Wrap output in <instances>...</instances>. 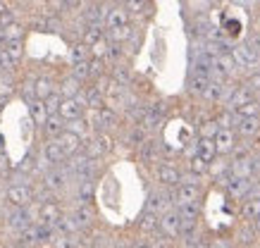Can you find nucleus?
Listing matches in <instances>:
<instances>
[{"instance_id": "1", "label": "nucleus", "mask_w": 260, "mask_h": 248, "mask_svg": "<svg viewBox=\"0 0 260 248\" xmlns=\"http://www.w3.org/2000/svg\"><path fill=\"white\" fill-rule=\"evenodd\" d=\"M232 57L237 62L239 72H246V77L253 72H260V53L255 48H251L248 43H239L232 50Z\"/></svg>"}, {"instance_id": "2", "label": "nucleus", "mask_w": 260, "mask_h": 248, "mask_svg": "<svg viewBox=\"0 0 260 248\" xmlns=\"http://www.w3.org/2000/svg\"><path fill=\"white\" fill-rule=\"evenodd\" d=\"M153 176H155V184L162 186V189H177L181 184L184 167H179V165H174L170 160H162L158 167L153 169Z\"/></svg>"}, {"instance_id": "3", "label": "nucleus", "mask_w": 260, "mask_h": 248, "mask_svg": "<svg viewBox=\"0 0 260 248\" xmlns=\"http://www.w3.org/2000/svg\"><path fill=\"white\" fill-rule=\"evenodd\" d=\"M112 151H115V138H112V134H108V131L93 134V136L86 141V148H84V153H86L88 158H93V160L108 158Z\"/></svg>"}, {"instance_id": "4", "label": "nucleus", "mask_w": 260, "mask_h": 248, "mask_svg": "<svg viewBox=\"0 0 260 248\" xmlns=\"http://www.w3.org/2000/svg\"><path fill=\"white\" fill-rule=\"evenodd\" d=\"M22 57H24V46H22V41H15V43H5V46L0 48V72L15 74L17 67L22 64Z\"/></svg>"}, {"instance_id": "5", "label": "nucleus", "mask_w": 260, "mask_h": 248, "mask_svg": "<svg viewBox=\"0 0 260 248\" xmlns=\"http://www.w3.org/2000/svg\"><path fill=\"white\" fill-rule=\"evenodd\" d=\"M72 179H74V176L60 165V167H53V169H48V172H43V182H41V184L60 196V193H64L72 184H74Z\"/></svg>"}, {"instance_id": "6", "label": "nucleus", "mask_w": 260, "mask_h": 248, "mask_svg": "<svg viewBox=\"0 0 260 248\" xmlns=\"http://www.w3.org/2000/svg\"><path fill=\"white\" fill-rule=\"evenodd\" d=\"M5 200L10 208H29L31 203H36V193L29 184H10L5 191Z\"/></svg>"}, {"instance_id": "7", "label": "nucleus", "mask_w": 260, "mask_h": 248, "mask_svg": "<svg viewBox=\"0 0 260 248\" xmlns=\"http://www.w3.org/2000/svg\"><path fill=\"white\" fill-rule=\"evenodd\" d=\"M162 151H165V146L160 144L158 138H153L150 136L148 141H146V144L141 146V148H139V160H141V165H146V167H158L160 162L165 160V158H162Z\"/></svg>"}, {"instance_id": "8", "label": "nucleus", "mask_w": 260, "mask_h": 248, "mask_svg": "<svg viewBox=\"0 0 260 248\" xmlns=\"http://www.w3.org/2000/svg\"><path fill=\"white\" fill-rule=\"evenodd\" d=\"M165 239L170 241H179L181 239V215H179V210L172 208V210H167V212H162L160 215V232Z\"/></svg>"}, {"instance_id": "9", "label": "nucleus", "mask_w": 260, "mask_h": 248, "mask_svg": "<svg viewBox=\"0 0 260 248\" xmlns=\"http://www.w3.org/2000/svg\"><path fill=\"white\" fill-rule=\"evenodd\" d=\"M203 200V184H184L181 182L177 189H174V205L181 208V205H193V203H201Z\"/></svg>"}, {"instance_id": "10", "label": "nucleus", "mask_w": 260, "mask_h": 248, "mask_svg": "<svg viewBox=\"0 0 260 248\" xmlns=\"http://www.w3.org/2000/svg\"><path fill=\"white\" fill-rule=\"evenodd\" d=\"M167 112H170V105L165 100H153V103H148V110H146V117H143L141 124L153 134L167 120Z\"/></svg>"}, {"instance_id": "11", "label": "nucleus", "mask_w": 260, "mask_h": 248, "mask_svg": "<svg viewBox=\"0 0 260 248\" xmlns=\"http://www.w3.org/2000/svg\"><path fill=\"white\" fill-rule=\"evenodd\" d=\"M86 110H88L86 100H84V93H81V96H77V98H64L62 105H60V117L70 124V122L81 120V117L86 115Z\"/></svg>"}, {"instance_id": "12", "label": "nucleus", "mask_w": 260, "mask_h": 248, "mask_svg": "<svg viewBox=\"0 0 260 248\" xmlns=\"http://www.w3.org/2000/svg\"><path fill=\"white\" fill-rule=\"evenodd\" d=\"M39 160L46 162L48 169H53V167H60V165H62V162H67L70 158H67V153L62 151V146L57 144V138H55V141H46V144H43Z\"/></svg>"}, {"instance_id": "13", "label": "nucleus", "mask_w": 260, "mask_h": 248, "mask_svg": "<svg viewBox=\"0 0 260 248\" xmlns=\"http://www.w3.org/2000/svg\"><path fill=\"white\" fill-rule=\"evenodd\" d=\"M251 184L253 179H241V176L229 174V179L222 186H224V191H227V196L232 200H246L248 193H251Z\"/></svg>"}, {"instance_id": "14", "label": "nucleus", "mask_w": 260, "mask_h": 248, "mask_svg": "<svg viewBox=\"0 0 260 248\" xmlns=\"http://www.w3.org/2000/svg\"><path fill=\"white\" fill-rule=\"evenodd\" d=\"M239 134L234 131V129H220L217 134H215V146H217V155H222V158H229L232 153H234V148L239 146Z\"/></svg>"}, {"instance_id": "15", "label": "nucleus", "mask_w": 260, "mask_h": 248, "mask_svg": "<svg viewBox=\"0 0 260 248\" xmlns=\"http://www.w3.org/2000/svg\"><path fill=\"white\" fill-rule=\"evenodd\" d=\"M74 200H77V205H93L95 179H77L74 182Z\"/></svg>"}, {"instance_id": "16", "label": "nucleus", "mask_w": 260, "mask_h": 248, "mask_svg": "<svg viewBox=\"0 0 260 248\" xmlns=\"http://www.w3.org/2000/svg\"><path fill=\"white\" fill-rule=\"evenodd\" d=\"M39 205H41V212H39V222L36 224H46V227H55L60 222V217L67 212L60 205V200H55V203H39Z\"/></svg>"}, {"instance_id": "17", "label": "nucleus", "mask_w": 260, "mask_h": 248, "mask_svg": "<svg viewBox=\"0 0 260 248\" xmlns=\"http://www.w3.org/2000/svg\"><path fill=\"white\" fill-rule=\"evenodd\" d=\"M136 232H139V236H155L160 232V215L143 210L136 220Z\"/></svg>"}, {"instance_id": "18", "label": "nucleus", "mask_w": 260, "mask_h": 248, "mask_svg": "<svg viewBox=\"0 0 260 248\" xmlns=\"http://www.w3.org/2000/svg\"><path fill=\"white\" fill-rule=\"evenodd\" d=\"M132 24V15L126 12L124 5H112L108 10V17H105V31L108 29H119V26H129Z\"/></svg>"}, {"instance_id": "19", "label": "nucleus", "mask_w": 260, "mask_h": 248, "mask_svg": "<svg viewBox=\"0 0 260 248\" xmlns=\"http://www.w3.org/2000/svg\"><path fill=\"white\" fill-rule=\"evenodd\" d=\"M105 17H108V8L105 5H101V3H88L86 8H84V12H81V22L84 24H101L105 26Z\"/></svg>"}, {"instance_id": "20", "label": "nucleus", "mask_w": 260, "mask_h": 248, "mask_svg": "<svg viewBox=\"0 0 260 248\" xmlns=\"http://www.w3.org/2000/svg\"><path fill=\"white\" fill-rule=\"evenodd\" d=\"M84 81H79L74 74H67V77H62L60 79V84H57V93L62 98H77L84 93Z\"/></svg>"}, {"instance_id": "21", "label": "nucleus", "mask_w": 260, "mask_h": 248, "mask_svg": "<svg viewBox=\"0 0 260 248\" xmlns=\"http://www.w3.org/2000/svg\"><path fill=\"white\" fill-rule=\"evenodd\" d=\"M148 138H150V131L143 127V124H129V129H126V134H124V144L129 146V148L139 151Z\"/></svg>"}, {"instance_id": "22", "label": "nucleus", "mask_w": 260, "mask_h": 248, "mask_svg": "<svg viewBox=\"0 0 260 248\" xmlns=\"http://www.w3.org/2000/svg\"><path fill=\"white\" fill-rule=\"evenodd\" d=\"M70 212L74 215V220L79 222L81 232H91V227L95 224V208L93 205H74Z\"/></svg>"}, {"instance_id": "23", "label": "nucleus", "mask_w": 260, "mask_h": 248, "mask_svg": "<svg viewBox=\"0 0 260 248\" xmlns=\"http://www.w3.org/2000/svg\"><path fill=\"white\" fill-rule=\"evenodd\" d=\"M234 131L239 134V138L251 141V138L258 136V131H260V117H239Z\"/></svg>"}, {"instance_id": "24", "label": "nucleus", "mask_w": 260, "mask_h": 248, "mask_svg": "<svg viewBox=\"0 0 260 248\" xmlns=\"http://www.w3.org/2000/svg\"><path fill=\"white\" fill-rule=\"evenodd\" d=\"M41 129H43V134H46L48 141H55V138H60L64 131H67V122H64L60 115H50Z\"/></svg>"}, {"instance_id": "25", "label": "nucleus", "mask_w": 260, "mask_h": 248, "mask_svg": "<svg viewBox=\"0 0 260 248\" xmlns=\"http://www.w3.org/2000/svg\"><path fill=\"white\" fill-rule=\"evenodd\" d=\"M15 243H19V246H24V248L41 246V229H39V224H31V227L22 229L19 234H15Z\"/></svg>"}, {"instance_id": "26", "label": "nucleus", "mask_w": 260, "mask_h": 248, "mask_svg": "<svg viewBox=\"0 0 260 248\" xmlns=\"http://www.w3.org/2000/svg\"><path fill=\"white\" fill-rule=\"evenodd\" d=\"M239 217L244 220L246 224H253L260 217V198H246L241 200L239 205Z\"/></svg>"}, {"instance_id": "27", "label": "nucleus", "mask_w": 260, "mask_h": 248, "mask_svg": "<svg viewBox=\"0 0 260 248\" xmlns=\"http://www.w3.org/2000/svg\"><path fill=\"white\" fill-rule=\"evenodd\" d=\"M84 100H86V108L88 110H103L105 105H108V98H105V93H103L101 88L95 86H86L84 88Z\"/></svg>"}, {"instance_id": "28", "label": "nucleus", "mask_w": 260, "mask_h": 248, "mask_svg": "<svg viewBox=\"0 0 260 248\" xmlns=\"http://www.w3.org/2000/svg\"><path fill=\"white\" fill-rule=\"evenodd\" d=\"M234 243L241 248H253L255 243H258V234H255V229H253V224H241L237 229V234H234Z\"/></svg>"}, {"instance_id": "29", "label": "nucleus", "mask_w": 260, "mask_h": 248, "mask_svg": "<svg viewBox=\"0 0 260 248\" xmlns=\"http://www.w3.org/2000/svg\"><path fill=\"white\" fill-rule=\"evenodd\" d=\"M193 146H196V155L201 158V160L213 162L215 158H217V146H215V138H201L198 136L196 141H193Z\"/></svg>"}, {"instance_id": "30", "label": "nucleus", "mask_w": 260, "mask_h": 248, "mask_svg": "<svg viewBox=\"0 0 260 248\" xmlns=\"http://www.w3.org/2000/svg\"><path fill=\"white\" fill-rule=\"evenodd\" d=\"M224 88H227V84L224 81H215V79H210V86L205 88V93H203V103H208V105H217V103H222L224 100Z\"/></svg>"}, {"instance_id": "31", "label": "nucleus", "mask_w": 260, "mask_h": 248, "mask_svg": "<svg viewBox=\"0 0 260 248\" xmlns=\"http://www.w3.org/2000/svg\"><path fill=\"white\" fill-rule=\"evenodd\" d=\"M34 91H36V98L46 100L48 96H53V93H55L57 88H55V81H53V77L41 74V77H34Z\"/></svg>"}, {"instance_id": "32", "label": "nucleus", "mask_w": 260, "mask_h": 248, "mask_svg": "<svg viewBox=\"0 0 260 248\" xmlns=\"http://www.w3.org/2000/svg\"><path fill=\"white\" fill-rule=\"evenodd\" d=\"M55 229H57V234H64V236H77V234H81L79 222L74 220L72 212H64V215L60 217V222L55 224Z\"/></svg>"}, {"instance_id": "33", "label": "nucleus", "mask_w": 260, "mask_h": 248, "mask_svg": "<svg viewBox=\"0 0 260 248\" xmlns=\"http://www.w3.org/2000/svg\"><path fill=\"white\" fill-rule=\"evenodd\" d=\"M103 39H105V26H101V24H88L81 31V43H86L88 48H93L95 43H101Z\"/></svg>"}, {"instance_id": "34", "label": "nucleus", "mask_w": 260, "mask_h": 248, "mask_svg": "<svg viewBox=\"0 0 260 248\" xmlns=\"http://www.w3.org/2000/svg\"><path fill=\"white\" fill-rule=\"evenodd\" d=\"M15 74H8V72H0V103H8L10 98L15 96Z\"/></svg>"}, {"instance_id": "35", "label": "nucleus", "mask_w": 260, "mask_h": 248, "mask_svg": "<svg viewBox=\"0 0 260 248\" xmlns=\"http://www.w3.org/2000/svg\"><path fill=\"white\" fill-rule=\"evenodd\" d=\"M29 117H31L39 127H43L46 120L50 117V115H48V108H46V100H41V98L31 100V103H29Z\"/></svg>"}, {"instance_id": "36", "label": "nucleus", "mask_w": 260, "mask_h": 248, "mask_svg": "<svg viewBox=\"0 0 260 248\" xmlns=\"http://www.w3.org/2000/svg\"><path fill=\"white\" fill-rule=\"evenodd\" d=\"M210 86V79H205V77H196V74H191L189 81H186V91H189V96L193 98H203L205 88Z\"/></svg>"}, {"instance_id": "37", "label": "nucleus", "mask_w": 260, "mask_h": 248, "mask_svg": "<svg viewBox=\"0 0 260 248\" xmlns=\"http://www.w3.org/2000/svg\"><path fill=\"white\" fill-rule=\"evenodd\" d=\"M213 117H215V122L220 124V129H237L239 117H237V112L229 110V108H222V110H217Z\"/></svg>"}, {"instance_id": "38", "label": "nucleus", "mask_w": 260, "mask_h": 248, "mask_svg": "<svg viewBox=\"0 0 260 248\" xmlns=\"http://www.w3.org/2000/svg\"><path fill=\"white\" fill-rule=\"evenodd\" d=\"M186 172H191V174H196L198 179H203V176H208L210 174V162H205V160H201L198 155H193V158H189L186 160Z\"/></svg>"}, {"instance_id": "39", "label": "nucleus", "mask_w": 260, "mask_h": 248, "mask_svg": "<svg viewBox=\"0 0 260 248\" xmlns=\"http://www.w3.org/2000/svg\"><path fill=\"white\" fill-rule=\"evenodd\" d=\"M110 77L115 81H119L122 86H126V88H129L132 79H134V77H132V69H129L126 64H122V62H115V64H112V67H110Z\"/></svg>"}, {"instance_id": "40", "label": "nucleus", "mask_w": 260, "mask_h": 248, "mask_svg": "<svg viewBox=\"0 0 260 248\" xmlns=\"http://www.w3.org/2000/svg\"><path fill=\"white\" fill-rule=\"evenodd\" d=\"M70 60L72 64H81V62H88L91 60V48H88L86 43H74L70 48Z\"/></svg>"}, {"instance_id": "41", "label": "nucleus", "mask_w": 260, "mask_h": 248, "mask_svg": "<svg viewBox=\"0 0 260 248\" xmlns=\"http://www.w3.org/2000/svg\"><path fill=\"white\" fill-rule=\"evenodd\" d=\"M124 8L132 17H141V15H148L150 12V3L148 0H126Z\"/></svg>"}, {"instance_id": "42", "label": "nucleus", "mask_w": 260, "mask_h": 248, "mask_svg": "<svg viewBox=\"0 0 260 248\" xmlns=\"http://www.w3.org/2000/svg\"><path fill=\"white\" fill-rule=\"evenodd\" d=\"M220 131V124L215 122V117H208L198 124V136L201 138H215V134Z\"/></svg>"}, {"instance_id": "43", "label": "nucleus", "mask_w": 260, "mask_h": 248, "mask_svg": "<svg viewBox=\"0 0 260 248\" xmlns=\"http://www.w3.org/2000/svg\"><path fill=\"white\" fill-rule=\"evenodd\" d=\"M237 112V117H260V98H253L251 103L241 105Z\"/></svg>"}, {"instance_id": "44", "label": "nucleus", "mask_w": 260, "mask_h": 248, "mask_svg": "<svg viewBox=\"0 0 260 248\" xmlns=\"http://www.w3.org/2000/svg\"><path fill=\"white\" fill-rule=\"evenodd\" d=\"M179 210V215L181 220H201V203H193V205H181Z\"/></svg>"}, {"instance_id": "45", "label": "nucleus", "mask_w": 260, "mask_h": 248, "mask_svg": "<svg viewBox=\"0 0 260 248\" xmlns=\"http://www.w3.org/2000/svg\"><path fill=\"white\" fill-rule=\"evenodd\" d=\"M64 98L60 96V93H53V96H48L46 98V108H48V115H60V105H62Z\"/></svg>"}, {"instance_id": "46", "label": "nucleus", "mask_w": 260, "mask_h": 248, "mask_svg": "<svg viewBox=\"0 0 260 248\" xmlns=\"http://www.w3.org/2000/svg\"><path fill=\"white\" fill-rule=\"evenodd\" d=\"M5 39H8V43H15V41H22L24 39V26L22 24H10L8 29H5Z\"/></svg>"}, {"instance_id": "47", "label": "nucleus", "mask_w": 260, "mask_h": 248, "mask_svg": "<svg viewBox=\"0 0 260 248\" xmlns=\"http://www.w3.org/2000/svg\"><path fill=\"white\" fill-rule=\"evenodd\" d=\"M244 84H246L248 88H251V93H253V96L260 98V72L248 74V77L244 79Z\"/></svg>"}, {"instance_id": "48", "label": "nucleus", "mask_w": 260, "mask_h": 248, "mask_svg": "<svg viewBox=\"0 0 260 248\" xmlns=\"http://www.w3.org/2000/svg\"><path fill=\"white\" fill-rule=\"evenodd\" d=\"M129 248H155V246H153V239H150V236H134L132 243H129Z\"/></svg>"}, {"instance_id": "49", "label": "nucleus", "mask_w": 260, "mask_h": 248, "mask_svg": "<svg viewBox=\"0 0 260 248\" xmlns=\"http://www.w3.org/2000/svg\"><path fill=\"white\" fill-rule=\"evenodd\" d=\"M10 24H15V12H12V10H5V12L0 15V26L8 29Z\"/></svg>"}, {"instance_id": "50", "label": "nucleus", "mask_w": 260, "mask_h": 248, "mask_svg": "<svg viewBox=\"0 0 260 248\" xmlns=\"http://www.w3.org/2000/svg\"><path fill=\"white\" fill-rule=\"evenodd\" d=\"M246 43H248L251 48H255V50H258V53H260V31H255V33H253V36H251V39H248V41H246Z\"/></svg>"}, {"instance_id": "51", "label": "nucleus", "mask_w": 260, "mask_h": 248, "mask_svg": "<svg viewBox=\"0 0 260 248\" xmlns=\"http://www.w3.org/2000/svg\"><path fill=\"white\" fill-rule=\"evenodd\" d=\"M64 10H77V8H84V3L81 0H62Z\"/></svg>"}, {"instance_id": "52", "label": "nucleus", "mask_w": 260, "mask_h": 248, "mask_svg": "<svg viewBox=\"0 0 260 248\" xmlns=\"http://www.w3.org/2000/svg\"><path fill=\"white\" fill-rule=\"evenodd\" d=\"M253 229H255V234H258V236H260V217H258V220H255V222H253Z\"/></svg>"}, {"instance_id": "53", "label": "nucleus", "mask_w": 260, "mask_h": 248, "mask_svg": "<svg viewBox=\"0 0 260 248\" xmlns=\"http://www.w3.org/2000/svg\"><path fill=\"white\" fill-rule=\"evenodd\" d=\"M5 10H8V8H5V3H3V0H0V15H3V12H5Z\"/></svg>"}, {"instance_id": "54", "label": "nucleus", "mask_w": 260, "mask_h": 248, "mask_svg": "<svg viewBox=\"0 0 260 248\" xmlns=\"http://www.w3.org/2000/svg\"><path fill=\"white\" fill-rule=\"evenodd\" d=\"M112 3H115V5H124L126 0H112Z\"/></svg>"}, {"instance_id": "55", "label": "nucleus", "mask_w": 260, "mask_h": 248, "mask_svg": "<svg viewBox=\"0 0 260 248\" xmlns=\"http://www.w3.org/2000/svg\"><path fill=\"white\" fill-rule=\"evenodd\" d=\"M3 222H5V215H3V210H0V227H3Z\"/></svg>"}, {"instance_id": "56", "label": "nucleus", "mask_w": 260, "mask_h": 248, "mask_svg": "<svg viewBox=\"0 0 260 248\" xmlns=\"http://www.w3.org/2000/svg\"><path fill=\"white\" fill-rule=\"evenodd\" d=\"M8 248H24V246H19V243H12V246H8Z\"/></svg>"}, {"instance_id": "57", "label": "nucleus", "mask_w": 260, "mask_h": 248, "mask_svg": "<svg viewBox=\"0 0 260 248\" xmlns=\"http://www.w3.org/2000/svg\"><path fill=\"white\" fill-rule=\"evenodd\" d=\"M205 3H217V0H205Z\"/></svg>"}, {"instance_id": "58", "label": "nucleus", "mask_w": 260, "mask_h": 248, "mask_svg": "<svg viewBox=\"0 0 260 248\" xmlns=\"http://www.w3.org/2000/svg\"><path fill=\"white\" fill-rule=\"evenodd\" d=\"M210 248H213V246H210Z\"/></svg>"}]
</instances>
